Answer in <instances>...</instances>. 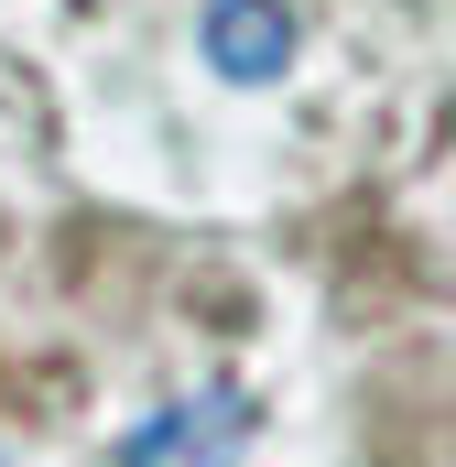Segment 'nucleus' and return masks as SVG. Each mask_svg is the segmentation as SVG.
Listing matches in <instances>:
<instances>
[{
	"label": "nucleus",
	"mask_w": 456,
	"mask_h": 467,
	"mask_svg": "<svg viewBox=\"0 0 456 467\" xmlns=\"http://www.w3.org/2000/svg\"><path fill=\"white\" fill-rule=\"evenodd\" d=\"M196 44H207V66H218L228 88H272L294 66V11L283 0H207Z\"/></svg>",
	"instance_id": "f03ea898"
},
{
	"label": "nucleus",
	"mask_w": 456,
	"mask_h": 467,
	"mask_svg": "<svg viewBox=\"0 0 456 467\" xmlns=\"http://www.w3.org/2000/svg\"><path fill=\"white\" fill-rule=\"evenodd\" d=\"M250 435H261V402L239 380H196L152 424H130L119 467H250Z\"/></svg>",
	"instance_id": "f257e3e1"
}]
</instances>
